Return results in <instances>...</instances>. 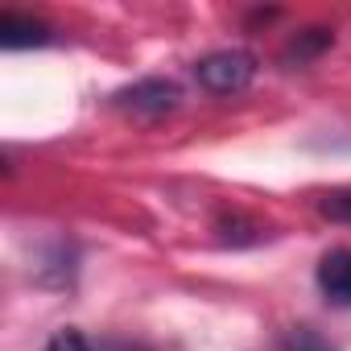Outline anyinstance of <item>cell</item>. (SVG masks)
<instances>
[{
  "label": "cell",
  "instance_id": "6",
  "mask_svg": "<svg viewBox=\"0 0 351 351\" xmlns=\"http://www.w3.org/2000/svg\"><path fill=\"white\" fill-rule=\"evenodd\" d=\"M330 42H335V34H330V29H306V34H298V38L289 42L285 58H289V62H293V58H298V62H310V58H314V54H322Z\"/></svg>",
  "mask_w": 351,
  "mask_h": 351
},
{
  "label": "cell",
  "instance_id": "7",
  "mask_svg": "<svg viewBox=\"0 0 351 351\" xmlns=\"http://www.w3.org/2000/svg\"><path fill=\"white\" fill-rule=\"evenodd\" d=\"M318 215L330 219V223H351V186L326 191V195L318 199Z\"/></svg>",
  "mask_w": 351,
  "mask_h": 351
},
{
  "label": "cell",
  "instance_id": "5",
  "mask_svg": "<svg viewBox=\"0 0 351 351\" xmlns=\"http://www.w3.org/2000/svg\"><path fill=\"white\" fill-rule=\"evenodd\" d=\"M46 351H153V347L132 343V339H91V335L66 326V330H58V335L46 343Z\"/></svg>",
  "mask_w": 351,
  "mask_h": 351
},
{
  "label": "cell",
  "instance_id": "3",
  "mask_svg": "<svg viewBox=\"0 0 351 351\" xmlns=\"http://www.w3.org/2000/svg\"><path fill=\"white\" fill-rule=\"evenodd\" d=\"M314 281H318V293L330 306H351V248H330L318 261Z\"/></svg>",
  "mask_w": 351,
  "mask_h": 351
},
{
  "label": "cell",
  "instance_id": "4",
  "mask_svg": "<svg viewBox=\"0 0 351 351\" xmlns=\"http://www.w3.org/2000/svg\"><path fill=\"white\" fill-rule=\"evenodd\" d=\"M54 34L46 21L29 17V13H0V46L5 50H34V46H50Z\"/></svg>",
  "mask_w": 351,
  "mask_h": 351
},
{
  "label": "cell",
  "instance_id": "1",
  "mask_svg": "<svg viewBox=\"0 0 351 351\" xmlns=\"http://www.w3.org/2000/svg\"><path fill=\"white\" fill-rule=\"evenodd\" d=\"M195 79L211 95H236L256 79V58L248 50H215L195 62Z\"/></svg>",
  "mask_w": 351,
  "mask_h": 351
},
{
  "label": "cell",
  "instance_id": "2",
  "mask_svg": "<svg viewBox=\"0 0 351 351\" xmlns=\"http://www.w3.org/2000/svg\"><path fill=\"white\" fill-rule=\"evenodd\" d=\"M178 99H182V91L169 79H141V83L124 87V91H116V104L124 112H132V116H145V120H157V116L173 112Z\"/></svg>",
  "mask_w": 351,
  "mask_h": 351
},
{
  "label": "cell",
  "instance_id": "8",
  "mask_svg": "<svg viewBox=\"0 0 351 351\" xmlns=\"http://www.w3.org/2000/svg\"><path fill=\"white\" fill-rule=\"evenodd\" d=\"M281 351H335L322 335H314L310 326H293L289 335H285V343H281Z\"/></svg>",
  "mask_w": 351,
  "mask_h": 351
}]
</instances>
